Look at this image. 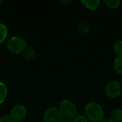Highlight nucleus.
Listing matches in <instances>:
<instances>
[{
    "label": "nucleus",
    "mask_w": 122,
    "mask_h": 122,
    "mask_svg": "<svg viewBox=\"0 0 122 122\" xmlns=\"http://www.w3.org/2000/svg\"><path fill=\"white\" fill-rule=\"evenodd\" d=\"M0 122H14L10 115H3L0 118Z\"/></svg>",
    "instance_id": "obj_17"
},
{
    "label": "nucleus",
    "mask_w": 122,
    "mask_h": 122,
    "mask_svg": "<svg viewBox=\"0 0 122 122\" xmlns=\"http://www.w3.org/2000/svg\"><path fill=\"white\" fill-rule=\"evenodd\" d=\"M7 34H8V30L6 26L0 23V44L3 43L6 37H7Z\"/></svg>",
    "instance_id": "obj_14"
},
{
    "label": "nucleus",
    "mask_w": 122,
    "mask_h": 122,
    "mask_svg": "<svg viewBox=\"0 0 122 122\" xmlns=\"http://www.w3.org/2000/svg\"><path fill=\"white\" fill-rule=\"evenodd\" d=\"M63 122H74L73 119H65L63 120Z\"/></svg>",
    "instance_id": "obj_19"
},
{
    "label": "nucleus",
    "mask_w": 122,
    "mask_h": 122,
    "mask_svg": "<svg viewBox=\"0 0 122 122\" xmlns=\"http://www.w3.org/2000/svg\"><path fill=\"white\" fill-rule=\"evenodd\" d=\"M22 53H23V56H24V59L28 60V61L33 60L36 57V51L34 49H32L31 47H29V46H27L24 50V51Z\"/></svg>",
    "instance_id": "obj_10"
},
{
    "label": "nucleus",
    "mask_w": 122,
    "mask_h": 122,
    "mask_svg": "<svg viewBox=\"0 0 122 122\" xmlns=\"http://www.w3.org/2000/svg\"><path fill=\"white\" fill-rule=\"evenodd\" d=\"M77 31L81 35H86L90 30L89 24L84 21H80L77 23L76 25Z\"/></svg>",
    "instance_id": "obj_9"
},
{
    "label": "nucleus",
    "mask_w": 122,
    "mask_h": 122,
    "mask_svg": "<svg viewBox=\"0 0 122 122\" xmlns=\"http://www.w3.org/2000/svg\"><path fill=\"white\" fill-rule=\"evenodd\" d=\"M81 4L87 9L95 11L100 7L101 1L99 0H82Z\"/></svg>",
    "instance_id": "obj_7"
},
{
    "label": "nucleus",
    "mask_w": 122,
    "mask_h": 122,
    "mask_svg": "<svg viewBox=\"0 0 122 122\" xmlns=\"http://www.w3.org/2000/svg\"><path fill=\"white\" fill-rule=\"evenodd\" d=\"M109 119L114 122H122V109L120 108H115L110 112Z\"/></svg>",
    "instance_id": "obj_8"
},
{
    "label": "nucleus",
    "mask_w": 122,
    "mask_h": 122,
    "mask_svg": "<svg viewBox=\"0 0 122 122\" xmlns=\"http://www.w3.org/2000/svg\"><path fill=\"white\" fill-rule=\"evenodd\" d=\"M7 49L13 54H20L27 47L26 40L19 36L11 37L7 42Z\"/></svg>",
    "instance_id": "obj_2"
},
{
    "label": "nucleus",
    "mask_w": 122,
    "mask_h": 122,
    "mask_svg": "<svg viewBox=\"0 0 122 122\" xmlns=\"http://www.w3.org/2000/svg\"><path fill=\"white\" fill-rule=\"evenodd\" d=\"M114 69L117 74H122V56H119L114 59Z\"/></svg>",
    "instance_id": "obj_12"
},
{
    "label": "nucleus",
    "mask_w": 122,
    "mask_h": 122,
    "mask_svg": "<svg viewBox=\"0 0 122 122\" xmlns=\"http://www.w3.org/2000/svg\"><path fill=\"white\" fill-rule=\"evenodd\" d=\"M85 117L89 122H99L104 119V110L101 105L95 102L87 104L84 108Z\"/></svg>",
    "instance_id": "obj_1"
},
{
    "label": "nucleus",
    "mask_w": 122,
    "mask_h": 122,
    "mask_svg": "<svg viewBox=\"0 0 122 122\" xmlns=\"http://www.w3.org/2000/svg\"><path fill=\"white\" fill-rule=\"evenodd\" d=\"M114 50L117 56H122V40H119L115 42L114 45Z\"/></svg>",
    "instance_id": "obj_15"
},
{
    "label": "nucleus",
    "mask_w": 122,
    "mask_h": 122,
    "mask_svg": "<svg viewBox=\"0 0 122 122\" xmlns=\"http://www.w3.org/2000/svg\"><path fill=\"white\" fill-rule=\"evenodd\" d=\"M74 122H89V120L85 116L83 115H76V117L73 119Z\"/></svg>",
    "instance_id": "obj_16"
},
{
    "label": "nucleus",
    "mask_w": 122,
    "mask_h": 122,
    "mask_svg": "<svg viewBox=\"0 0 122 122\" xmlns=\"http://www.w3.org/2000/svg\"><path fill=\"white\" fill-rule=\"evenodd\" d=\"M27 114L26 109L22 105L14 106L10 112V116L13 119L14 122H22L26 118Z\"/></svg>",
    "instance_id": "obj_6"
},
{
    "label": "nucleus",
    "mask_w": 122,
    "mask_h": 122,
    "mask_svg": "<svg viewBox=\"0 0 122 122\" xmlns=\"http://www.w3.org/2000/svg\"><path fill=\"white\" fill-rule=\"evenodd\" d=\"M7 94L8 89L6 85L4 83L0 81V104H1L5 101L7 97Z\"/></svg>",
    "instance_id": "obj_11"
},
{
    "label": "nucleus",
    "mask_w": 122,
    "mask_h": 122,
    "mask_svg": "<svg viewBox=\"0 0 122 122\" xmlns=\"http://www.w3.org/2000/svg\"><path fill=\"white\" fill-rule=\"evenodd\" d=\"M104 3L106 6L111 9H115L118 8L121 4L120 0H104Z\"/></svg>",
    "instance_id": "obj_13"
},
{
    "label": "nucleus",
    "mask_w": 122,
    "mask_h": 122,
    "mask_svg": "<svg viewBox=\"0 0 122 122\" xmlns=\"http://www.w3.org/2000/svg\"><path fill=\"white\" fill-rule=\"evenodd\" d=\"M99 122H114L112 120H111L109 118H107V119H106V118H104L102 121H100Z\"/></svg>",
    "instance_id": "obj_18"
},
{
    "label": "nucleus",
    "mask_w": 122,
    "mask_h": 122,
    "mask_svg": "<svg viewBox=\"0 0 122 122\" xmlns=\"http://www.w3.org/2000/svg\"><path fill=\"white\" fill-rule=\"evenodd\" d=\"M1 1H0V3H1Z\"/></svg>",
    "instance_id": "obj_21"
},
{
    "label": "nucleus",
    "mask_w": 122,
    "mask_h": 122,
    "mask_svg": "<svg viewBox=\"0 0 122 122\" xmlns=\"http://www.w3.org/2000/svg\"><path fill=\"white\" fill-rule=\"evenodd\" d=\"M64 3H65V4H69V3H71V1H63Z\"/></svg>",
    "instance_id": "obj_20"
},
{
    "label": "nucleus",
    "mask_w": 122,
    "mask_h": 122,
    "mask_svg": "<svg viewBox=\"0 0 122 122\" xmlns=\"http://www.w3.org/2000/svg\"></svg>",
    "instance_id": "obj_22"
},
{
    "label": "nucleus",
    "mask_w": 122,
    "mask_h": 122,
    "mask_svg": "<svg viewBox=\"0 0 122 122\" xmlns=\"http://www.w3.org/2000/svg\"><path fill=\"white\" fill-rule=\"evenodd\" d=\"M122 92V86L121 84L117 81H109L106 87L105 92L106 94L110 98H117L120 96Z\"/></svg>",
    "instance_id": "obj_5"
},
{
    "label": "nucleus",
    "mask_w": 122,
    "mask_h": 122,
    "mask_svg": "<svg viewBox=\"0 0 122 122\" xmlns=\"http://www.w3.org/2000/svg\"><path fill=\"white\" fill-rule=\"evenodd\" d=\"M59 111L65 119H74L77 114V109L74 103L70 100H63L59 105Z\"/></svg>",
    "instance_id": "obj_3"
},
{
    "label": "nucleus",
    "mask_w": 122,
    "mask_h": 122,
    "mask_svg": "<svg viewBox=\"0 0 122 122\" xmlns=\"http://www.w3.org/2000/svg\"><path fill=\"white\" fill-rule=\"evenodd\" d=\"M63 120L59 109L56 107L47 109L44 115V122H63Z\"/></svg>",
    "instance_id": "obj_4"
}]
</instances>
